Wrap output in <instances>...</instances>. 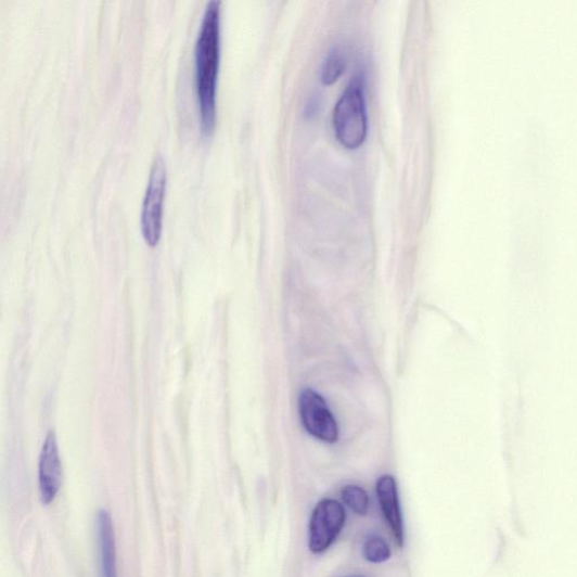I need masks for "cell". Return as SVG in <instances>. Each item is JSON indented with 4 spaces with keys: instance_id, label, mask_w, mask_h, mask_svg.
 I'll return each mask as SVG.
<instances>
[{
    "instance_id": "obj_1",
    "label": "cell",
    "mask_w": 577,
    "mask_h": 577,
    "mask_svg": "<svg viewBox=\"0 0 577 577\" xmlns=\"http://www.w3.org/2000/svg\"><path fill=\"white\" fill-rule=\"evenodd\" d=\"M220 0H210L195 42V81L201 126L209 134L216 121V89L220 63Z\"/></svg>"
},
{
    "instance_id": "obj_2",
    "label": "cell",
    "mask_w": 577,
    "mask_h": 577,
    "mask_svg": "<svg viewBox=\"0 0 577 577\" xmlns=\"http://www.w3.org/2000/svg\"><path fill=\"white\" fill-rule=\"evenodd\" d=\"M337 139L348 149H357L368 133V114L364 95V79L356 74L341 98L333 113Z\"/></svg>"
},
{
    "instance_id": "obj_3",
    "label": "cell",
    "mask_w": 577,
    "mask_h": 577,
    "mask_svg": "<svg viewBox=\"0 0 577 577\" xmlns=\"http://www.w3.org/2000/svg\"><path fill=\"white\" fill-rule=\"evenodd\" d=\"M167 183L165 158L157 155L153 162L151 176L141 206V229L143 238L155 246L162 233L163 206Z\"/></svg>"
},
{
    "instance_id": "obj_4",
    "label": "cell",
    "mask_w": 577,
    "mask_h": 577,
    "mask_svg": "<svg viewBox=\"0 0 577 577\" xmlns=\"http://www.w3.org/2000/svg\"><path fill=\"white\" fill-rule=\"evenodd\" d=\"M346 521V513L335 500H323L315 508L309 524V550L321 554L335 541Z\"/></svg>"
},
{
    "instance_id": "obj_5",
    "label": "cell",
    "mask_w": 577,
    "mask_h": 577,
    "mask_svg": "<svg viewBox=\"0 0 577 577\" xmlns=\"http://www.w3.org/2000/svg\"><path fill=\"white\" fill-rule=\"evenodd\" d=\"M299 408L303 423L311 436L328 444L337 441V424L321 395L305 389L300 395Z\"/></svg>"
},
{
    "instance_id": "obj_6",
    "label": "cell",
    "mask_w": 577,
    "mask_h": 577,
    "mask_svg": "<svg viewBox=\"0 0 577 577\" xmlns=\"http://www.w3.org/2000/svg\"><path fill=\"white\" fill-rule=\"evenodd\" d=\"M62 478L60 448H57L55 433L51 431L46 438L39 463V488L44 504H50L60 493Z\"/></svg>"
},
{
    "instance_id": "obj_7",
    "label": "cell",
    "mask_w": 577,
    "mask_h": 577,
    "mask_svg": "<svg viewBox=\"0 0 577 577\" xmlns=\"http://www.w3.org/2000/svg\"><path fill=\"white\" fill-rule=\"evenodd\" d=\"M95 531L101 564V577H118L117 547L110 513L101 510L97 515Z\"/></svg>"
},
{
    "instance_id": "obj_8",
    "label": "cell",
    "mask_w": 577,
    "mask_h": 577,
    "mask_svg": "<svg viewBox=\"0 0 577 577\" xmlns=\"http://www.w3.org/2000/svg\"><path fill=\"white\" fill-rule=\"evenodd\" d=\"M377 496L382 511L399 546L403 543V524L397 485L392 476H383L377 483Z\"/></svg>"
},
{
    "instance_id": "obj_9",
    "label": "cell",
    "mask_w": 577,
    "mask_h": 577,
    "mask_svg": "<svg viewBox=\"0 0 577 577\" xmlns=\"http://www.w3.org/2000/svg\"><path fill=\"white\" fill-rule=\"evenodd\" d=\"M345 68V56L338 47L332 48L325 57L322 67V80L324 84H333Z\"/></svg>"
},
{
    "instance_id": "obj_10",
    "label": "cell",
    "mask_w": 577,
    "mask_h": 577,
    "mask_svg": "<svg viewBox=\"0 0 577 577\" xmlns=\"http://www.w3.org/2000/svg\"><path fill=\"white\" fill-rule=\"evenodd\" d=\"M342 499L355 513L366 515L369 510V497L366 490L357 485H348L342 489Z\"/></svg>"
},
{
    "instance_id": "obj_11",
    "label": "cell",
    "mask_w": 577,
    "mask_h": 577,
    "mask_svg": "<svg viewBox=\"0 0 577 577\" xmlns=\"http://www.w3.org/2000/svg\"><path fill=\"white\" fill-rule=\"evenodd\" d=\"M364 559L370 563H384L392 556L389 544L381 537H371L363 544Z\"/></svg>"
},
{
    "instance_id": "obj_12",
    "label": "cell",
    "mask_w": 577,
    "mask_h": 577,
    "mask_svg": "<svg viewBox=\"0 0 577 577\" xmlns=\"http://www.w3.org/2000/svg\"><path fill=\"white\" fill-rule=\"evenodd\" d=\"M349 577H363V576H349Z\"/></svg>"
}]
</instances>
